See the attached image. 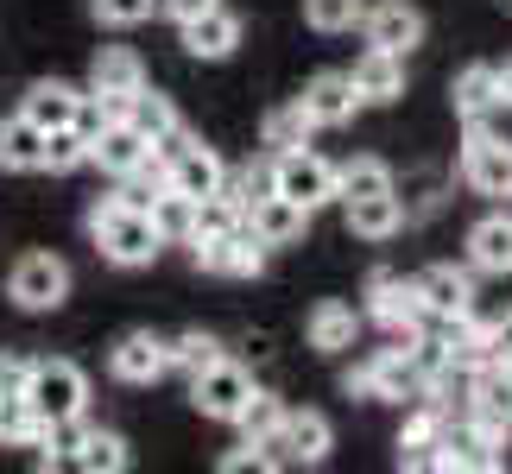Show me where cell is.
<instances>
[{"instance_id":"obj_27","label":"cell","mask_w":512,"mask_h":474,"mask_svg":"<svg viewBox=\"0 0 512 474\" xmlns=\"http://www.w3.org/2000/svg\"><path fill=\"white\" fill-rule=\"evenodd\" d=\"M304 335H310V348H317V354H342V348H354V335H361V316H354L348 304L329 298V304L310 310Z\"/></svg>"},{"instance_id":"obj_37","label":"cell","mask_w":512,"mask_h":474,"mask_svg":"<svg viewBox=\"0 0 512 474\" xmlns=\"http://www.w3.org/2000/svg\"><path fill=\"white\" fill-rule=\"evenodd\" d=\"M367 13V0H304V26L310 32H354Z\"/></svg>"},{"instance_id":"obj_8","label":"cell","mask_w":512,"mask_h":474,"mask_svg":"<svg viewBox=\"0 0 512 474\" xmlns=\"http://www.w3.org/2000/svg\"><path fill=\"white\" fill-rule=\"evenodd\" d=\"M367 316L411 342V335H418V323H424L418 279H399V272H373V279H367Z\"/></svg>"},{"instance_id":"obj_4","label":"cell","mask_w":512,"mask_h":474,"mask_svg":"<svg viewBox=\"0 0 512 474\" xmlns=\"http://www.w3.org/2000/svg\"><path fill=\"white\" fill-rule=\"evenodd\" d=\"M190 247H196V266L215 272V279H260L266 272V241L247 222L209 234V241H190Z\"/></svg>"},{"instance_id":"obj_33","label":"cell","mask_w":512,"mask_h":474,"mask_svg":"<svg viewBox=\"0 0 512 474\" xmlns=\"http://www.w3.org/2000/svg\"><path fill=\"white\" fill-rule=\"evenodd\" d=\"M285 399H272V392H260V386H253V399L241 405V418H234V424H241L247 430V443H266V437H279V430H285Z\"/></svg>"},{"instance_id":"obj_26","label":"cell","mask_w":512,"mask_h":474,"mask_svg":"<svg viewBox=\"0 0 512 474\" xmlns=\"http://www.w3.org/2000/svg\"><path fill=\"white\" fill-rule=\"evenodd\" d=\"M0 171H45V127H32L26 114L0 121Z\"/></svg>"},{"instance_id":"obj_31","label":"cell","mask_w":512,"mask_h":474,"mask_svg":"<svg viewBox=\"0 0 512 474\" xmlns=\"http://www.w3.org/2000/svg\"><path fill=\"white\" fill-rule=\"evenodd\" d=\"M494 95H500V70L494 64H468V70H456V83H449V102H456L462 121H475Z\"/></svg>"},{"instance_id":"obj_29","label":"cell","mask_w":512,"mask_h":474,"mask_svg":"<svg viewBox=\"0 0 512 474\" xmlns=\"http://www.w3.org/2000/svg\"><path fill=\"white\" fill-rule=\"evenodd\" d=\"M114 121H127V127H140V133H146V140H165V133H171V127H184V121H177V108L165 102V95H159V89H133V95H127V102H121V114H114Z\"/></svg>"},{"instance_id":"obj_25","label":"cell","mask_w":512,"mask_h":474,"mask_svg":"<svg viewBox=\"0 0 512 474\" xmlns=\"http://www.w3.org/2000/svg\"><path fill=\"white\" fill-rule=\"evenodd\" d=\"M76 102H83V89H70V83H57V76H51V83H32L26 89V108H19V114H26V121L32 127H70L76 121Z\"/></svg>"},{"instance_id":"obj_17","label":"cell","mask_w":512,"mask_h":474,"mask_svg":"<svg viewBox=\"0 0 512 474\" xmlns=\"http://www.w3.org/2000/svg\"><path fill=\"white\" fill-rule=\"evenodd\" d=\"M222 177H228V165H222V158H215L209 146H184V152H177L171 158V165H165V190H177V196H190V203H203V196H215V190H222Z\"/></svg>"},{"instance_id":"obj_23","label":"cell","mask_w":512,"mask_h":474,"mask_svg":"<svg viewBox=\"0 0 512 474\" xmlns=\"http://www.w3.org/2000/svg\"><path fill=\"white\" fill-rule=\"evenodd\" d=\"M468 260H475V272H512V215H481L475 228H468Z\"/></svg>"},{"instance_id":"obj_41","label":"cell","mask_w":512,"mask_h":474,"mask_svg":"<svg viewBox=\"0 0 512 474\" xmlns=\"http://www.w3.org/2000/svg\"><path fill=\"white\" fill-rule=\"evenodd\" d=\"M487 348H494V361H512V310L487 323Z\"/></svg>"},{"instance_id":"obj_32","label":"cell","mask_w":512,"mask_h":474,"mask_svg":"<svg viewBox=\"0 0 512 474\" xmlns=\"http://www.w3.org/2000/svg\"><path fill=\"white\" fill-rule=\"evenodd\" d=\"M380 190H399L386 171V158H348V165L336 171V196L342 203H354V196H380Z\"/></svg>"},{"instance_id":"obj_40","label":"cell","mask_w":512,"mask_h":474,"mask_svg":"<svg viewBox=\"0 0 512 474\" xmlns=\"http://www.w3.org/2000/svg\"><path fill=\"white\" fill-rule=\"evenodd\" d=\"M89 7H95L102 26H140V19L152 13V0H89Z\"/></svg>"},{"instance_id":"obj_12","label":"cell","mask_w":512,"mask_h":474,"mask_svg":"<svg viewBox=\"0 0 512 474\" xmlns=\"http://www.w3.org/2000/svg\"><path fill=\"white\" fill-rule=\"evenodd\" d=\"M108 373L121 386H152L159 373H171V354H165V342L152 329H133V335H121V342L108 348Z\"/></svg>"},{"instance_id":"obj_35","label":"cell","mask_w":512,"mask_h":474,"mask_svg":"<svg viewBox=\"0 0 512 474\" xmlns=\"http://www.w3.org/2000/svg\"><path fill=\"white\" fill-rule=\"evenodd\" d=\"M165 354H171V367H177V373H190V380H196L203 367L222 361V342H215L209 329H190V335H177V342H165Z\"/></svg>"},{"instance_id":"obj_42","label":"cell","mask_w":512,"mask_h":474,"mask_svg":"<svg viewBox=\"0 0 512 474\" xmlns=\"http://www.w3.org/2000/svg\"><path fill=\"white\" fill-rule=\"evenodd\" d=\"M26 373H32V361H19V354H0V392H26Z\"/></svg>"},{"instance_id":"obj_21","label":"cell","mask_w":512,"mask_h":474,"mask_svg":"<svg viewBox=\"0 0 512 474\" xmlns=\"http://www.w3.org/2000/svg\"><path fill=\"white\" fill-rule=\"evenodd\" d=\"M367 373H373V399H424V373H418V361H411V348H380L367 361Z\"/></svg>"},{"instance_id":"obj_2","label":"cell","mask_w":512,"mask_h":474,"mask_svg":"<svg viewBox=\"0 0 512 474\" xmlns=\"http://www.w3.org/2000/svg\"><path fill=\"white\" fill-rule=\"evenodd\" d=\"M26 405L38 411V424H70V418H83V405H89V373L76 367V361H32L26 373Z\"/></svg>"},{"instance_id":"obj_38","label":"cell","mask_w":512,"mask_h":474,"mask_svg":"<svg viewBox=\"0 0 512 474\" xmlns=\"http://www.w3.org/2000/svg\"><path fill=\"white\" fill-rule=\"evenodd\" d=\"M89 165V133L83 127H51L45 133V171H76Z\"/></svg>"},{"instance_id":"obj_6","label":"cell","mask_w":512,"mask_h":474,"mask_svg":"<svg viewBox=\"0 0 512 474\" xmlns=\"http://www.w3.org/2000/svg\"><path fill=\"white\" fill-rule=\"evenodd\" d=\"M247 399H253V373H247L241 361H228V354L190 380V405L203 411V418H215V424H234Z\"/></svg>"},{"instance_id":"obj_1","label":"cell","mask_w":512,"mask_h":474,"mask_svg":"<svg viewBox=\"0 0 512 474\" xmlns=\"http://www.w3.org/2000/svg\"><path fill=\"white\" fill-rule=\"evenodd\" d=\"M89 234H95V247H102V260H114V266H152V260H159V247H165L152 209H133L127 196L95 203L89 209Z\"/></svg>"},{"instance_id":"obj_34","label":"cell","mask_w":512,"mask_h":474,"mask_svg":"<svg viewBox=\"0 0 512 474\" xmlns=\"http://www.w3.org/2000/svg\"><path fill=\"white\" fill-rule=\"evenodd\" d=\"M260 140H266L272 152H291V146H304V140H310V114H304V102H285V108H272L266 121H260Z\"/></svg>"},{"instance_id":"obj_15","label":"cell","mask_w":512,"mask_h":474,"mask_svg":"<svg viewBox=\"0 0 512 474\" xmlns=\"http://www.w3.org/2000/svg\"><path fill=\"white\" fill-rule=\"evenodd\" d=\"M304 222H310V209H304V203H291V196H279V190H266V196H253V203H247V228L260 234L266 247H291V241H304Z\"/></svg>"},{"instance_id":"obj_13","label":"cell","mask_w":512,"mask_h":474,"mask_svg":"<svg viewBox=\"0 0 512 474\" xmlns=\"http://www.w3.org/2000/svg\"><path fill=\"white\" fill-rule=\"evenodd\" d=\"M298 102H304V114H310V127H342V121H354V108H367L348 70H323V76H310V89L298 95Z\"/></svg>"},{"instance_id":"obj_20","label":"cell","mask_w":512,"mask_h":474,"mask_svg":"<svg viewBox=\"0 0 512 474\" xmlns=\"http://www.w3.org/2000/svg\"><path fill=\"white\" fill-rule=\"evenodd\" d=\"M418 298H424V316H462V310H475V279L456 266H424Z\"/></svg>"},{"instance_id":"obj_3","label":"cell","mask_w":512,"mask_h":474,"mask_svg":"<svg viewBox=\"0 0 512 474\" xmlns=\"http://www.w3.org/2000/svg\"><path fill=\"white\" fill-rule=\"evenodd\" d=\"M266 462L272 468H317L329 449H336V430H329L323 411H285V430L266 437Z\"/></svg>"},{"instance_id":"obj_28","label":"cell","mask_w":512,"mask_h":474,"mask_svg":"<svg viewBox=\"0 0 512 474\" xmlns=\"http://www.w3.org/2000/svg\"><path fill=\"white\" fill-rule=\"evenodd\" d=\"M70 468H89V474H121L133 456H127V443L114 437V430H83V437L70 443Z\"/></svg>"},{"instance_id":"obj_11","label":"cell","mask_w":512,"mask_h":474,"mask_svg":"<svg viewBox=\"0 0 512 474\" xmlns=\"http://www.w3.org/2000/svg\"><path fill=\"white\" fill-rule=\"evenodd\" d=\"M133 89H146V64H140V57H133L127 45H108V51L89 64V95L108 108V121H114Z\"/></svg>"},{"instance_id":"obj_39","label":"cell","mask_w":512,"mask_h":474,"mask_svg":"<svg viewBox=\"0 0 512 474\" xmlns=\"http://www.w3.org/2000/svg\"><path fill=\"white\" fill-rule=\"evenodd\" d=\"M468 133H481V140H494V146H506L512 152V95H494L475 121H468Z\"/></svg>"},{"instance_id":"obj_14","label":"cell","mask_w":512,"mask_h":474,"mask_svg":"<svg viewBox=\"0 0 512 474\" xmlns=\"http://www.w3.org/2000/svg\"><path fill=\"white\" fill-rule=\"evenodd\" d=\"M146 158H152V140L127 121H102V133L89 140V165H102L108 177H133Z\"/></svg>"},{"instance_id":"obj_10","label":"cell","mask_w":512,"mask_h":474,"mask_svg":"<svg viewBox=\"0 0 512 474\" xmlns=\"http://www.w3.org/2000/svg\"><path fill=\"white\" fill-rule=\"evenodd\" d=\"M361 32H367V45L373 51H411V45H424V13L411 7V0H373V7L361 13Z\"/></svg>"},{"instance_id":"obj_5","label":"cell","mask_w":512,"mask_h":474,"mask_svg":"<svg viewBox=\"0 0 512 474\" xmlns=\"http://www.w3.org/2000/svg\"><path fill=\"white\" fill-rule=\"evenodd\" d=\"M272 190L291 196V203H304L310 215H317L323 203H336V165H323L317 152L291 146V152L272 158Z\"/></svg>"},{"instance_id":"obj_7","label":"cell","mask_w":512,"mask_h":474,"mask_svg":"<svg viewBox=\"0 0 512 474\" xmlns=\"http://www.w3.org/2000/svg\"><path fill=\"white\" fill-rule=\"evenodd\" d=\"M7 298L19 310H32V316H45L70 298V266L57 260V253H26V260L13 266V279H7Z\"/></svg>"},{"instance_id":"obj_16","label":"cell","mask_w":512,"mask_h":474,"mask_svg":"<svg viewBox=\"0 0 512 474\" xmlns=\"http://www.w3.org/2000/svg\"><path fill=\"white\" fill-rule=\"evenodd\" d=\"M462 184L475 196H512V152L481 140V133H468L462 146Z\"/></svg>"},{"instance_id":"obj_30","label":"cell","mask_w":512,"mask_h":474,"mask_svg":"<svg viewBox=\"0 0 512 474\" xmlns=\"http://www.w3.org/2000/svg\"><path fill=\"white\" fill-rule=\"evenodd\" d=\"M45 437H51V430L38 424V411L26 405V392H0V449H32Z\"/></svg>"},{"instance_id":"obj_36","label":"cell","mask_w":512,"mask_h":474,"mask_svg":"<svg viewBox=\"0 0 512 474\" xmlns=\"http://www.w3.org/2000/svg\"><path fill=\"white\" fill-rule=\"evenodd\" d=\"M152 222H159L165 241H190V234H196V203L177 196V190H159V196H152Z\"/></svg>"},{"instance_id":"obj_43","label":"cell","mask_w":512,"mask_h":474,"mask_svg":"<svg viewBox=\"0 0 512 474\" xmlns=\"http://www.w3.org/2000/svg\"><path fill=\"white\" fill-rule=\"evenodd\" d=\"M152 7H159V13H171L177 26H184V19H196V13H209V7H222V0H152Z\"/></svg>"},{"instance_id":"obj_45","label":"cell","mask_w":512,"mask_h":474,"mask_svg":"<svg viewBox=\"0 0 512 474\" xmlns=\"http://www.w3.org/2000/svg\"><path fill=\"white\" fill-rule=\"evenodd\" d=\"M500 95H512V64H506V70H500Z\"/></svg>"},{"instance_id":"obj_22","label":"cell","mask_w":512,"mask_h":474,"mask_svg":"<svg viewBox=\"0 0 512 474\" xmlns=\"http://www.w3.org/2000/svg\"><path fill=\"white\" fill-rule=\"evenodd\" d=\"M342 209H348V228L361 234V241H392V234H399V222H405V196H399V190L354 196V203H342Z\"/></svg>"},{"instance_id":"obj_18","label":"cell","mask_w":512,"mask_h":474,"mask_svg":"<svg viewBox=\"0 0 512 474\" xmlns=\"http://www.w3.org/2000/svg\"><path fill=\"white\" fill-rule=\"evenodd\" d=\"M234 45H241V19L228 7H209V13L184 19V51L196 64H222V57H234Z\"/></svg>"},{"instance_id":"obj_9","label":"cell","mask_w":512,"mask_h":474,"mask_svg":"<svg viewBox=\"0 0 512 474\" xmlns=\"http://www.w3.org/2000/svg\"><path fill=\"white\" fill-rule=\"evenodd\" d=\"M506 462V430L487 424L468 411V424H449L443 430V468L462 474V468H500Z\"/></svg>"},{"instance_id":"obj_24","label":"cell","mask_w":512,"mask_h":474,"mask_svg":"<svg viewBox=\"0 0 512 474\" xmlns=\"http://www.w3.org/2000/svg\"><path fill=\"white\" fill-rule=\"evenodd\" d=\"M468 411L487 418V424H500V430H512V373L500 361L475 367V380H468Z\"/></svg>"},{"instance_id":"obj_44","label":"cell","mask_w":512,"mask_h":474,"mask_svg":"<svg viewBox=\"0 0 512 474\" xmlns=\"http://www.w3.org/2000/svg\"><path fill=\"white\" fill-rule=\"evenodd\" d=\"M342 392H348V399H373V373H367V361H361V367H348Z\"/></svg>"},{"instance_id":"obj_19","label":"cell","mask_w":512,"mask_h":474,"mask_svg":"<svg viewBox=\"0 0 512 474\" xmlns=\"http://www.w3.org/2000/svg\"><path fill=\"white\" fill-rule=\"evenodd\" d=\"M348 76H354V89H361L367 108H392V102L405 95V57H399V51H373V45H367L361 64H354Z\"/></svg>"}]
</instances>
